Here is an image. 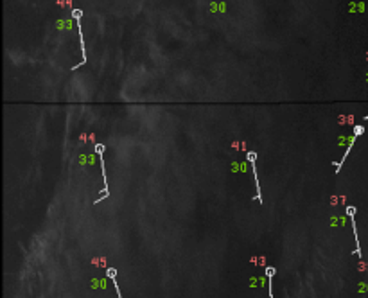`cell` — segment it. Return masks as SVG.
<instances>
[{
	"instance_id": "4",
	"label": "cell",
	"mask_w": 368,
	"mask_h": 298,
	"mask_svg": "<svg viewBox=\"0 0 368 298\" xmlns=\"http://www.w3.org/2000/svg\"><path fill=\"white\" fill-rule=\"evenodd\" d=\"M72 14H74V18H76V20H79L81 16H83V11H81V9H74Z\"/></svg>"
},
{
	"instance_id": "5",
	"label": "cell",
	"mask_w": 368,
	"mask_h": 298,
	"mask_svg": "<svg viewBox=\"0 0 368 298\" xmlns=\"http://www.w3.org/2000/svg\"><path fill=\"white\" fill-rule=\"evenodd\" d=\"M354 133H356V135H361V133H363V128H361V126H356V128H354Z\"/></svg>"
},
{
	"instance_id": "2",
	"label": "cell",
	"mask_w": 368,
	"mask_h": 298,
	"mask_svg": "<svg viewBox=\"0 0 368 298\" xmlns=\"http://www.w3.org/2000/svg\"><path fill=\"white\" fill-rule=\"evenodd\" d=\"M246 158H248V162H250V163H253V162H255V160H257V154H255V153H253V151H250V153L246 154Z\"/></svg>"
},
{
	"instance_id": "3",
	"label": "cell",
	"mask_w": 368,
	"mask_h": 298,
	"mask_svg": "<svg viewBox=\"0 0 368 298\" xmlns=\"http://www.w3.org/2000/svg\"><path fill=\"white\" fill-rule=\"evenodd\" d=\"M95 153L97 154H104V146L102 144H95Z\"/></svg>"
},
{
	"instance_id": "1",
	"label": "cell",
	"mask_w": 368,
	"mask_h": 298,
	"mask_svg": "<svg viewBox=\"0 0 368 298\" xmlns=\"http://www.w3.org/2000/svg\"><path fill=\"white\" fill-rule=\"evenodd\" d=\"M106 277H108V278H111V280H115V277H117V269H111V268H108V269H106Z\"/></svg>"
}]
</instances>
